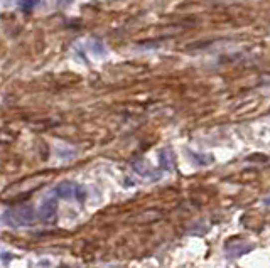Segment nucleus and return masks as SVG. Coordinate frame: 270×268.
Returning a JSON list of instances; mask_svg holds the SVG:
<instances>
[{"instance_id": "obj_3", "label": "nucleus", "mask_w": 270, "mask_h": 268, "mask_svg": "<svg viewBox=\"0 0 270 268\" xmlns=\"http://www.w3.org/2000/svg\"><path fill=\"white\" fill-rule=\"evenodd\" d=\"M56 211H58V201L56 199H46L39 207V218L49 223L56 218Z\"/></svg>"}, {"instance_id": "obj_6", "label": "nucleus", "mask_w": 270, "mask_h": 268, "mask_svg": "<svg viewBox=\"0 0 270 268\" xmlns=\"http://www.w3.org/2000/svg\"><path fill=\"white\" fill-rule=\"evenodd\" d=\"M37 2H39V0H20L19 7L22 8V10H32V8L37 5Z\"/></svg>"}, {"instance_id": "obj_1", "label": "nucleus", "mask_w": 270, "mask_h": 268, "mask_svg": "<svg viewBox=\"0 0 270 268\" xmlns=\"http://www.w3.org/2000/svg\"><path fill=\"white\" fill-rule=\"evenodd\" d=\"M3 221L10 226H25V224H32L36 221V212H34L31 204H22V206L5 212Z\"/></svg>"}, {"instance_id": "obj_4", "label": "nucleus", "mask_w": 270, "mask_h": 268, "mask_svg": "<svg viewBox=\"0 0 270 268\" xmlns=\"http://www.w3.org/2000/svg\"><path fill=\"white\" fill-rule=\"evenodd\" d=\"M76 187L71 184V182H61L58 187H56V194L59 196V198L63 199H70L73 198V194H75Z\"/></svg>"}, {"instance_id": "obj_2", "label": "nucleus", "mask_w": 270, "mask_h": 268, "mask_svg": "<svg viewBox=\"0 0 270 268\" xmlns=\"http://www.w3.org/2000/svg\"><path fill=\"white\" fill-rule=\"evenodd\" d=\"M225 250L230 258H238V257H243V255L250 253L252 250H254V246L250 243H247V241H230V243H226Z\"/></svg>"}, {"instance_id": "obj_5", "label": "nucleus", "mask_w": 270, "mask_h": 268, "mask_svg": "<svg viewBox=\"0 0 270 268\" xmlns=\"http://www.w3.org/2000/svg\"><path fill=\"white\" fill-rule=\"evenodd\" d=\"M159 160H161V167L166 169V171H173L174 167V157L171 154V150H162L161 155H159Z\"/></svg>"}, {"instance_id": "obj_7", "label": "nucleus", "mask_w": 270, "mask_h": 268, "mask_svg": "<svg viewBox=\"0 0 270 268\" xmlns=\"http://www.w3.org/2000/svg\"><path fill=\"white\" fill-rule=\"evenodd\" d=\"M71 2V0H59V3H63V5H64V3H70Z\"/></svg>"}]
</instances>
